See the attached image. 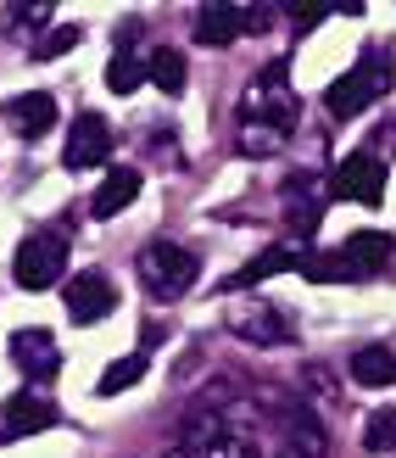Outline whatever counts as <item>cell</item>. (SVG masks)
<instances>
[{"label":"cell","mask_w":396,"mask_h":458,"mask_svg":"<svg viewBox=\"0 0 396 458\" xmlns=\"http://www.w3.org/2000/svg\"><path fill=\"white\" fill-rule=\"evenodd\" d=\"M106 151H112V123L101 118V112H79L73 129H67L62 163L67 168H106Z\"/></svg>","instance_id":"9"},{"label":"cell","mask_w":396,"mask_h":458,"mask_svg":"<svg viewBox=\"0 0 396 458\" xmlns=\"http://www.w3.org/2000/svg\"><path fill=\"white\" fill-rule=\"evenodd\" d=\"M62 296H67V318H73V325H96V318H106L118 308V291H112V280L101 268L73 274V280L62 285Z\"/></svg>","instance_id":"8"},{"label":"cell","mask_w":396,"mask_h":458,"mask_svg":"<svg viewBox=\"0 0 396 458\" xmlns=\"http://www.w3.org/2000/svg\"><path fill=\"white\" fill-rule=\"evenodd\" d=\"M190 29H196V39L201 45H229L240 29H246V12L240 6H196V17H190Z\"/></svg>","instance_id":"15"},{"label":"cell","mask_w":396,"mask_h":458,"mask_svg":"<svg viewBox=\"0 0 396 458\" xmlns=\"http://www.w3.org/2000/svg\"><path fill=\"white\" fill-rule=\"evenodd\" d=\"M279 442H285L291 458H330V430H324V420L313 408L291 403V397L279 408Z\"/></svg>","instance_id":"6"},{"label":"cell","mask_w":396,"mask_h":458,"mask_svg":"<svg viewBox=\"0 0 396 458\" xmlns=\"http://www.w3.org/2000/svg\"><path fill=\"white\" fill-rule=\"evenodd\" d=\"M62 268H67V241L62 235H29V241H17L12 274H17L22 291H51L62 280Z\"/></svg>","instance_id":"4"},{"label":"cell","mask_w":396,"mask_h":458,"mask_svg":"<svg viewBox=\"0 0 396 458\" xmlns=\"http://www.w3.org/2000/svg\"><path fill=\"white\" fill-rule=\"evenodd\" d=\"M6 123L22 134V140H39V134L56 123V101L45 96V89H29V96H12V101H6Z\"/></svg>","instance_id":"13"},{"label":"cell","mask_w":396,"mask_h":458,"mask_svg":"<svg viewBox=\"0 0 396 458\" xmlns=\"http://www.w3.org/2000/svg\"><path fill=\"white\" fill-rule=\"evenodd\" d=\"M134 39H139V22L129 17V22H123V29H118V45H134Z\"/></svg>","instance_id":"29"},{"label":"cell","mask_w":396,"mask_h":458,"mask_svg":"<svg viewBox=\"0 0 396 458\" xmlns=\"http://www.w3.org/2000/svg\"><path fill=\"white\" fill-rule=\"evenodd\" d=\"M184 442L190 447H213L218 442V414L213 408H190V414H184Z\"/></svg>","instance_id":"23"},{"label":"cell","mask_w":396,"mask_h":458,"mask_svg":"<svg viewBox=\"0 0 396 458\" xmlns=\"http://www.w3.org/2000/svg\"><path fill=\"white\" fill-rule=\"evenodd\" d=\"M134 268H139V280H146V296H156V302H179V296L196 285L201 258L190 246H179V241H151V246H139Z\"/></svg>","instance_id":"1"},{"label":"cell","mask_w":396,"mask_h":458,"mask_svg":"<svg viewBox=\"0 0 396 458\" xmlns=\"http://www.w3.org/2000/svg\"><path fill=\"white\" fill-rule=\"evenodd\" d=\"M385 89H391V62L363 56L358 67H346V73H341L330 89H324V112H330L335 123H346V118H358L363 106H375Z\"/></svg>","instance_id":"2"},{"label":"cell","mask_w":396,"mask_h":458,"mask_svg":"<svg viewBox=\"0 0 396 458\" xmlns=\"http://www.w3.org/2000/svg\"><path fill=\"white\" fill-rule=\"evenodd\" d=\"M134 196H139V168H106L96 201H89V213H96V218H118Z\"/></svg>","instance_id":"14"},{"label":"cell","mask_w":396,"mask_h":458,"mask_svg":"<svg viewBox=\"0 0 396 458\" xmlns=\"http://www.w3.org/2000/svg\"><path fill=\"white\" fill-rule=\"evenodd\" d=\"M385 263H391V235L385 229H358V235H346L341 251H335L341 280H368V274H380Z\"/></svg>","instance_id":"10"},{"label":"cell","mask_w":396,"mask_h":458,"mask_svg":"<svg viewBox=\"0 0 396 458\" xmlns=\"http://www.w3.org/2000/svg\"><path fill=\"white\" fill-rule=\"evenodd\" d=\"M318 17H330V6H296V29H301V34H308V29H313V22H318Z\"/></svg>","instance_id":"27"},{"label":"cell","mask_w":396,"mask_h":458,"mask_svg":"<svg viewBox=\"0 0 396 458\" xmlns=\"http://www.w3.org/2000/svg\"><path fill=\"white\" fill-rule=\"evenodd\" d=\"M285 268H301V258L296 251H285V246H268V251H257L246 268H235L223 280V291H240V285H257V280H268V274H285Z\"/></svg>","instance_id":"16"},{"label":"cell","mask_w":396,"mask_h":458,"mask_svg":"<svg viewBox=\"0 0 396 458\" xmlns=\"http://www.w3.org/2000/svg\"><path fill=\"white\" fill-rule=\"evenodd\" d=\"M146 73H151V84L162 89V96H179V89H184V56L162 45V51L146 56Z\"/></svg>","instance_id":"18"},{"label":"cell","mask_w":396,"mask_h":458,"mask_svg":"<svg viewBox=\"0 0 396 458\" xmlns=\"http://www.w3.org/2000/svg\"><path fill=\"white\" fill-rule=\"evenodd\" d=\"M352 380L358 386H396V352L391 347H358L352 352Z\"/></svg>","instance_id":"17"},{"label":"cell","mask_w":396,"mask_h":458,"mask_svg":"<svg viewBox=\"0 0 396 458\" xmlns=\"http://www.w3.org/2000/svg\"><path fill=\"white\" fill-rule=\"evenodd\" d=\"M146 375V352H134V358H118V363H106V375L96 380V392L101 397H118V392H129V386Z\"/></svg>","instance_id":"21"},{"label":"cell","mask_w":396,"mask_h":458,"mask_svg":"<svg viewBox=\"0 0 396 458\" xmlns=\"http://www.w3.org/2000/svg\"><path fill=\"white\" fill-rule=\"evenodd\" d=\"M229 330H235L240 341H251V347H285V341H291L285 313L268 308V302H240V313H235Z\"/></svg>","instance_id":"12"},{"label":"cell","mask_w":396,"mask_h":458,"mask_svg":"<svg viewBox=\"0 0 396 458\" xmlns=\"http://www.w3.org/2000/svg\"><path fill=\"white\" fill-rule=\"evenodd\" d=\"M240 123L291 134V123H296V96H291V84H285V62H274V67H263V73L251 79L246 101H240Z\"/></svg>","instance_id":"3"},{"label":"cell","mask_w":396,"mask_h":458,"mask_svg":"<svg viewBox=\"0 0 396 458\" xmlns=\"http://www.w3.org/2000/svg\"><path fill=\"white\" fill-rule=\"evenodd\" d=\"M79 45V29H51L39 45H34V62H51V56H62V51H73Z\"/></svg>","instance_id":"24"},{"label":"cell","mask_w":396,"mask_h":458,"mask_svg":"<svg viewBox=\"0 0 396 458\" xmlns=\"http://www.w3.org/2000/svg\"><path fill=\"white\" fill-rule=\"evenodd\" d=\"M363 447H368V453H391V447H396V408L368 414V425H363Z\"/></svg>","instance_id":"22"},{"label":"cell","mask_w":396,"mask_h":458,"mask_svg":"<svg viewBox=\"0 0 396 458\" xmlns=\"http://www.w3.org/2000/svg\"><path fill=\"white\" fill-rule=\"evenodd\" d=\"M335 196L341 201H358V208H380V201H385V163L375 157V146L352 151L335 168Z\"/></svg>","instance_id":"5"},{"label":"cell","mask_w":396,"mask_h":458,"mask_svg":"<svg viewBox=\"0 0 396 458\" xmlns=\"http://www.w3.org/2000/svg\"><path fill=\"white\" fill-rule=\"evenodd\" d=\"M285 208H291V229H296L301 241H308L313 229H318V208H324V201H318V196L308 191V179H296V185H291V196H285Z\"/></svg>","instance_id":"20"},{"label":"cell","mask_w":396,"mask_h":458,"mask_svg":"<svg viewBox=\"0 0 396 458\" xmlns=\"http://www.w3.org/2000/svg\"><path fill=\"white\" fill-rule=\"evenodd\" d=\"M56 425V408L45 403V397H12V403H0V442H17V437H39V430H51Z\"/></svg>","instance_id":"11"},{"label":"cell","mask_w":396,"mask_h":458,"mask_svg":"<svg viewBox=\"0 0 396 458\" xmlns=\"http://www.w3.org/2000/svg\"><path fill=\"white\" fill-rule=\"evenodd\" d=\"M206 458H263V453H257L251 437H218L213 447H206Z\"/></svg>","instance_id":"25"},{"label":"cell","mask_w":396,"mask_h":458,"mask_svg":"<svg viewBox=\"0 0 396 458\" xmlns=\"http://www.w3.org/2000/svg\"><path fill=\"white\" fill-rule=\"evenodd\" d=\"M12 363H17V375H29V380H56V375H62V347H56V335L39 330V325L12 330Z\"/></svg>","instance_id":"7"},{"label":"cell","mask_w":396,"mask_h":458,"mask_svg":"<svg viewBox=\"0 0 396 458\" xmlns=\"http://www.w3.org/2000/svg\"><path fill=\"white\" fill-rule=\"evenodd\" d=\"M6 17H12V22H22V29H39V22L51 17V6H12Z\"/></svg>","instance_id":"26"},{"label":"cell","mask_w":396,"mask_h":458,"mask_svg":"<svg viewBox=\"0 0 396 458\" xmlns=\"http://www.w3.org/2000/svg\"><path fill=\"white\" fill-rule=\"evenodd\" d=\"M146 79H151L146 73V56H129V51H118L112 67H106V89H112V96H134Z\"/></svg>","instance_id":"19"},{"label":"cell","mask_w":396,"mask_h":458,"mask_svg":"<svg viewBox=\"0 0 396 458\" xmlns=\"http://www.w3.org/2000/svg\"><path fill=\"white\" fill-rule=\"evenodd\" d=\"M268 22H274V12H268V6H251V12H246V29H251V34H263Z\"/></svg>","instance_id":"28"}]
</instances>
